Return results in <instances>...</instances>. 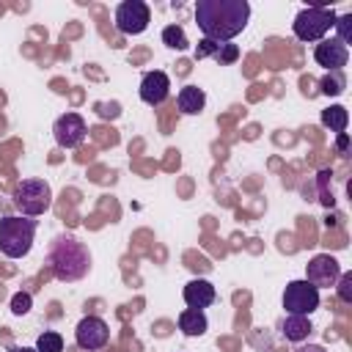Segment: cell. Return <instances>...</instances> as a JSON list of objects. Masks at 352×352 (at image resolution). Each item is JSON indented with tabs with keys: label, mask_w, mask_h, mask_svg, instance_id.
<instances>
[{
	"label": "cell",
	"mask_w": 352,
	"mask_h": 352,
	"mask_svg": "<svg viewBox=\"0 0 352 352\" xmlns=\"http://www.w3.org/2000/svg\"><path fill=\"white\" fill-rule=\"evenodd\" d=\"M11 352H38L36 346H16V349H11Z\"/></svg>",
	"instance_id": "30"
},
{
	"label": "cell",
	"mask_w": 352,
	"mask_h": 352,
	"mask_svg": "<svg viewBox=\"0 0 352 352\" xmlns=\"http://www.w3.org/2000/svg\"><path fill=\"white\" fill-rule=\"evenodd\" d=\"M99 116H110V118H116V116H118V104H110V110H107V104H99Z\"/></svg>",
	"instance_id": "28"
},
{
	"label": "cell",
	"mask_w": 352,
	"mask_h": 352,
	"mask_svg": "<svg viewBox=\"0 0 352 352\" xmlns=\"http://www.w3.org/2000/svg\"><path fill=\"white\" fill-rule=\"evenodd\" d=\"M280 333H283V338L286 341H294V344H300V341H305L308 336H311V319L308 316H297V314H286L283 319H280Z\"/></svg>",
	"instance_id": "14"
},
{
	"label": "cell",
	"mask_w": 352,
	"mask_h": 352,
	"mask_svg": "<svg viewBox=\"0 0 352 352\" xmlns=\"http://www.w3.org/2000/svg\"><path fill=\"white\" fill-rule=\"evenodd\" d=\"M344 88H346L344 72H327V74L319 80V91H322L324 96H341Z\"/></svg>",
	"instance_id": "18"
},
{
	"label": "cell",
	"mask_w": 352,
	"mask_h": 352,
	"mask_svg": "<svg viewBox=\"0 0 352 352\" xmlns=\"http://www.w3.org/2000/svg\"><path fill=\"white\" fill-rule=\"evenodd\" d=\"M184 302H187V308H195V311H204V308H209L214 300H217V292H214V286L206 280V278H192L187 286H184Z\"/></svg>",
	"instance_id": "13"
},
{
	"label": "cell",
	"mask_w": 352,
	"mask_h": 352,
	"mask_svg": "<svg viewBox=\"0 0 352 352\" xmlns=\"http://www.w3.org/2000/svg\"><path fill=\"white\" fill-rule=\"evenodd\" d=\"M336 25V11L333 8H316V6H308L302 8L294 22H292V30L300 41H322Z\"/></svg>",
	"instance_id": "5"
},
{
	"label": "cell",
	"mask_w": 352,
	"mask_h": 352,
	"mask_svg": "<svg viewBox=\"0 0 352 352\" xmlns=\"http://www.w3.org/2000/svg\"><path fill=\"white\" fill-rule=\"evenodd\" d=\"M314 60H316L319 66H324L327 72H341V69L346 66V60H349V47L341 44L336 36L322 38V41H316V47H314Z\"/></svg>",
	"instance_id": "11"
},
{
	"label": "cell",
	"mask_w": 352,
	"mask_h": 352,
	"mask_svg": "<svg viewBox=\"0 0 352 352\" xmlns=\"http://www.w3.org/2000/svg\"><path fill=\"white\" fill-rule=\"evenodd\" d=\"M206 327H209V322H206V314H204V311L187 308V311L179 314V330H182L184 336H204Z\"/></svg>",
	"instance_id": "16"
},
{
	"label": "cell",
	"mask_w": 352,
	"mask_h": 352,
	"mask_svg": "<svg viewBox=\"0 0 352 352\" xmlns=\"http://www.w3.org/2000/svg\"><path fill=\"white\" fill-rule=\"evenodd\" d=\"M322 124H324L330 132H336V135L346 132V124H349V113H346V107H341V104H330L327 110H322Z\"/></svg>",
	"instance_id": "17"
},
{
	"label": "cell",
	"mask_w": 352,
	"mask_h": 352,
	"mask_svg": "<svg viewBox=\"0 0 352 352\" xmlns=\"http://www.w3.org/2000/svg\"><path fill=\"white\" fill-rule=\"evenodd\" d=\"M336 148H338L341 154H346V148H349V135H346V132H341V135H338V140H336Z\"/></svg>",
	"instance_id": "27"
},
{
	"label": "cell",
	"mask_w": 352,
	"mask_h": 352,
	"mask_svg": "<svg viewBox=\"0 0 352 352\" xmlns=\"http://www.w3.org/2000/svg\"><path fill=\"white\" fill-rule=\"evenodd\" d=\"M47 264L52 275L63 283H74L88 275L91 270V250L74 236V234H58L50 242L47 250Z\"/></svg>",
	"instance_id": "2"
},
{
	"label": "cell",
	"mask_w": 352,
	"mask_h": 352,
	"mask_svg": "<svg viewBox=\"0 0 352 352\" xmlns=\"http://www.w3.org/2000/svg\"><path fill=\"white\" fill-rule=\"evenodd\" d=\"M14 206L25 217H38L52 206V190L44 179H22L14 187Z\"/></svg>",
	"instance_id": "4"
},
{
	"label": "cell",
	"mask_w": 352,
	"mask_h": 352,
	"mask_svg": "<svg viewBox=\"0 0 352 352\" xmlns=\"http://www.w3.org/2000/svg\"><path fill=\"white\" fill-rule=\"evenodd\" d=\"M36 220L25 214H8L0 220V253L8 258H22L33 248L36 236Z\"/></svg>",
	"instance_id": "3"
},
{
	"label": "cell",
	"mask_w": 352,
	"mask_h": 352,
	"mask_svg": "<svg viewBox=\"0 0 352 352\" xmlns=\"http://www.w3.org/2000/svg\"><path fill=\"white\" fill-rule=\"evenodd\" d=\"M250 3L248 0H198L195 3V25L209 41H231L248 28Z\"/></svg>",
	"instance_id": "1"
},
{
	"label": "cell",
	"mask_w": 352,
	"mask_h": 352,
	"mask_svg": "<svg viewBox=\"0 0 352 352\" xmlns=\"http://www.w3.org/2000/svg\"><path fill=\"white\" fill-rule=\"evenodd\" d=\"M113 16H116L118 33H124V36H138L151 22V11H148V6L143 0H124V3H118Z\"/></svg>",
	"instance_id": "6"
},
{
	"label": "cell",
	"mask_w": 352,
	"mask_h": 352,
	"mask_svg": "<svg viewBox=\"0 0 352 352\" xmlns=\"http://www.w3.org/2000/svg\"><path fill=\"white\" fill-rule=\"evenodd\" d=\"M283 308H286V314H297V316L314 314L319 308V289L311 286L308 280H292V283H286Z\"/></svg>",
	"instance_id": "7"
},
{
	"label": "cell",
	"mask_w": 352,
	"mask_h": 352,
	"mask_svg": "<svg viewBox=\"0 0 352 352\" xmlns=\"http://www.w3.org/2000/svg\"><path fill=\"white\" fill-rule=\"evenodd\" d=\"M36 349L38 352H63V336L55 330H44L36 338Z\"/></svg>",
	"instance_id": "20"
},
{
	"label": "cell",
	"mask_w": 352,
	"mask_h": 352,
	"mask_svg": "<svg viewBox=\"0 0 352 352\" xmlns=\"http://www.w3.org/2000/svg\"><path fill=\"white\" fill-rule=\"evenodd\" d=\"M176 104H179V113H184V116H195V113L204 110V104H206V94H204L198 85H184V88L179 91V96H176Z\"/></svg>",
	"instance_id": "15"
},
{
	"label": "cell",
	"mask_w": 352,
	"mask_h": 352,
	"mask_svg": "<svg viewBox=\"0 0 352 352\" xmlns=\"http://www.w3.org/2000/svg\"><path fill=\"white\" fill-rule=\"evenodd\" d=\"M30 308H33L30 292H16V294L11 297V314H14V316H25Z\"/></svg>",
	"instance_id": "24"
},
{
	"label": "cell",
	"mask_w": 352,
	"mask_h": 352,
	"mask_svg": "<svg viewBox=\"0 0 352 352\" xmlns=\"http://www.w3.org/2000/svg\"><path fill=\"white\" fill-rule=\"evenodd\" d=\"M217 63H234L236 58H239V47L236 44H231V41H226V44H217V50H214V55H212Z\"/></svg>",
	"instance_id": "23"
},
{
	"label": "cell",
	"mask_w": 352,
	"mask_h": 352,
	"mask_svg": "<svg viewBox=\"0 0 352 352\" xmlns=\"http://www.w3.org/2000/svg\"><path fill=\"white\" fill-rule=\"evenodd\" d=\"M162 44L170 47V50H187V47H190L187 33H184L182 25H168V28L162 30Z\"/></svg>",
	"instance_id": "19"
},
{
	"label": "cell",
	"mask_w": 352,
	"mask_h": 352,
	"mask_svg": "<svg viewBox=\"0 0 352 352\" xmlns=\"http://www.w3.org/2000/svg\"><path fill=\"white\" fill-rule=\"evenodd\" d=\"M338 275H341V267H338V261H336L330 253H319V256H314V258L305 264V280H308L311 286H316V289H330V286H336Z\"/></svg>",
	"instance_id": "10"
},
{
	"label": "cell",
	"mask_w": 352,
	"mask_h": 352,
	"mask_svg": "<svg viewBox=\"0 0 352 352\" xmlns=\"http://www.w3.org/2000/svg\"><path fill=\"white\" fill-rule=\"evenodd\" d=\"M333 28L338 30V36H336V38H338L341 44H346V47H349V44H352V14L336 16V25H333Z\"/></svg>",
	"instance_id": "22"
},
{
	"label": "cell",
	"mask_w": 352,
	"mask_h": 352,
	"mask_svg": "<svg viewBox=\"0 0 352 352\" xmlns=\"http://www.w3.org/2000/svg\"><path fill=\"white\" fill-rule=\"evenodd\" d=\"M85 132H88V126L80 113H63L52 124V138L60 148H77L85 140Z\"/></svg>",
	"instance_id": "8"
},
{
	"label": "cell",
	"mask_w": 352,
	"mask_h": 352,
	"mask_svg": "<svg viewBox=\"0 0 352 352\" xmlns=\"http://www.w3.org/2000/svg\"><path fill=\"white\" fill-rule=\"evenodd\" d=\"M74 341H77L80 349L96 352V349L107 346V341H110V327H107V322L99 319V316H85V319H80V324L74 327Z\"/></svg>",
	"instance_id": "9"
},
{
	"label": "cell",
	"mask_w": 352,
	"mask_h": 352,
	"mask_svg": "<svg viewBox=\"0 0 352 352\" xmlns=\"http://www.w3.org/2000/svg\"><path fill=\"white\" fill-rule=\"evenodd\" d=\"M330 170H319V176H316V187H319V201L330 209L333 204H336V198H333V192H330Z\"/></svg>",
	"instance_id": "21"
},
{
	"label": "cell",
	"mask_w": 352,
	"mask_h": 352,
	"mask_svg": "<svg viewBox=\"0 0 352 352\" xmlns=\"http://www.w3.org/2000/svg\"><path fill=\"white\" fill-rule=\"evenodd\" d=\"M168 94H170V77L165 72L154 69V72L143 74V80H140V99L146 104L157 107V104H162L168 99Z\"/></svg>",
	"instance_id": "12"
},
{
	"label": "cell",
	"mask_w": 352,
	"mask_h": 352,
	"mask_svg": "<svg viewBox=\"0 0 352 352\" xmlns=\"http://www.w3.org/2000/svg\"><path fill=\"white\" fill-rule=\"evenodd\" d=\"M217 44H220V41H209V38H201V41H198V47H195V52H192V58H195V60L212 58V55H214V50H217Z\"/></svg>",
	"instance_id": "26"
},
{
	"label": "cell",
	"mask_w": 352,
	"mask_h": 352,
	"mask_svg": "<svg viewBox=\"0 0 352 352\" xmlns=\"http://www.w3.org/2000/svg\"><path fill=\"white\" fill-rule=\"evenodd\" d=\"M297 352H327L324 346H319V344H305V346H300Z\"/></svg>",
	"instance_id": "29"
},
{
	"label": "cell",
	"mask_w": 352,
	"mask_h": 352,
	"mask_svg": "<svg viewBox=\"0 0 352 352\" xmlns=\"http://www.w3.org/2000/svg\"><path fill=\"white\" fill-rule=\"evenodd\" d=\"M336 292L341 302H352V272H341L336 280Z\"/></svg>",
	"instance_id": "25"
}]
</instances>
